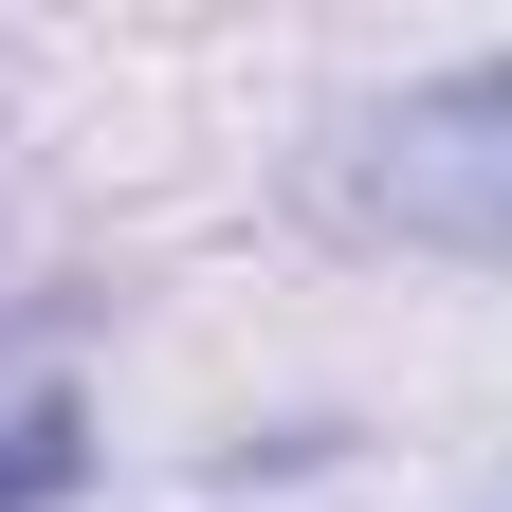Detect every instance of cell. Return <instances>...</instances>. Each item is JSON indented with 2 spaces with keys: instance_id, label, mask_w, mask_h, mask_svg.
I'll return each mask as SVG.
<instances>
[{
  "instance_id": "7a4b0ae2",
  "label": "cell",
  "mask_w": 512,
  "mask_h": 512,
  "mask_svg": "<svg viewBox=\"0 0 512 512\" xmlns=\"http://www.w3.org/2000/svg\"><path fill=\"white\" fill-rule=\"evenodd\" d=\"M74 476H92V403H74V384H37V403L0 421V512H55Z\"/></svg>"
},
{
  "instance_id": "6da1fadb",
  "label": "cell",
  "mask_w": 512,
  "mask_h": 512,
  "mask_svg": "<svg viewBox=\"0 0 512 512\" xmlns=\"http://www.w3.org/2000/svg\"><path fill=\"white\" fill-rule=\"evenodd\" d=\"M366 220H403L439 256H512V55H458L366 128Z\"/></svg>"
}]
</instances>
